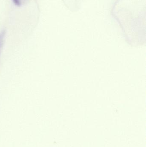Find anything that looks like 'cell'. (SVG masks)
<instances>
[{
	"mask_svg": "<svg viewBox=\"0 0 146 147\" xmlns=\"http://www.w3.org/2000/svg\"><path fill=\"white\" fill-rule=\"evenodd\" d=\"M5 34H6V32L5 30H3L0 32V53L3 46Z\"/></svg>",
	"mask_w": 146,
	"mask_h": 147,
	"instance_id": "1",
	"label": "cell"
},
{
	"mask_svg": "<svg viewBox=\"0 0 146 147\" xmlns=\"http://www.w3.org/2000/svg\"><path fill=\"white\" fill-rule=\"evenodd\" d=\"M13 1L17 6H20L21 4V0H13Z\"/></svg>",
	"mask_w": 146,
	"mask_h": 147,
	"instance_id": "2",
	"label": "cell"
}]
</instances>
